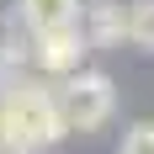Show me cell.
I'll return each instance as SVG.
<instances>
[{
  "mask_svg": "<svg viewBox=\"0 0 154 154\" xmlns=\"http://www.w3.org/2000/svg\"><path fill=\"white\" fill-rule=\"evenodd\" d=\"M0 106H5V122H11L21 154H48V149H59L75 133L69 117H64L59 80L37 75V69L21 75V80H11V85H0Z\"/></svg>",
  "mask_w": 154,
  "mask_h": 154,
  "instance_id": "cell-1",
  "label": "cell"
},
{
  "mask_svg": "<svg viewBox=\"0 0 154 154\" xmlns=\"http://www.w3.org/2000/svg\"><path fill=\"white\" fill-rule=\"evenodd\" d=\"M59 96H64V117H69L75 133L106 128L112 112H117V85H112V75H101V69H80V75H69V80L59 85Z\"/></svg>",
  "mask_w": 154,
  "mask_h": 154,
  "instance_id": "cell-2",
  "label": "cell"
},
{
  "mask_svg": "<svg viewBox=\"0 0 154 154\" xmlns=\"http://www.w3.org/2000/svg\"><path fill=\"white\" fill-rule=\"evenodd\" d=\"M85 53H91V37L85 27H59V32H37L32 37V69L48 80H69L85 69Z\"/></svg>",
  "mask_w": 154,
  "mask_h": 154,
  "instance_id": "cell-3",
  "label": "cell"
},
{
  "mask_svg": "<svg viewBox=\"0 0 154 154\" xmlns=\"http://www.w3.org/2000/svg\"><path fill=\"white\" fill-rule=\"evenodd\" d=\"M80 27H85L91 48H122L128 43V5H117V0H91Z\"/></svg>",
  "mask_w": 154,
  "mask_h": 154,
  "instance_id": "cell-4",
  "label": "cell"
},
{
  "mask_svg": "<svg viewBox=\"0 0 154 154\" xmlns=\"http://www.w3.org/2000/svg\"><path fill=\"white\" fill-rule=\"evenodd\" d=\"M16 16L37 32H59V27H80V0H16Z\"/></svg>",
  "mask_w": 154,
  "mask_h": 154,
  "instance_id": "cell-5",
  "label": "cell"
},
{
  "mask_svg": "<svg viewBox=\"0 0 154 154\" xmlns=\"http://www.w3.org/2000/svg\"><path fill=\"white\" fill-rule=\"evenodd\" d=\"M128 43L154 53V0H128Z\"/></svg>",
  "mask_w": 154,
  "mask_h": 154,
  "instance_id": "cell-6",
  "label": "cell"
},
{
  "mask_svg": "<svg viewBox=\"0 0 154 154\" xmlns=\"http://www.w3.org/2000/svg\"><path fill=\"white\" fill-rule=\"evenodd\" d=\"M117 154H154V122H149V117H138V122H128V128H122Z\"/></svg>",
  "mask_w": 154,
  "mask_h": 154,
  "instance_id": "cell-7",
  "label": "cell"
},
{
  "mask_svg": "<svg viewBox=\"0 0 154 154\" xmlns=\"http://www.w3.org/2000/svg\"><path fill=\"white\" fill-rule=\"evenodd\" d=\"M0 154H21V143H16L11 122H5V106H0Z\"/></svg>",
  "mask_w": 154,
  "mask_h": 154,
  "instance_id": "cell-8",
  "label": "cell"
}]
</instances>
